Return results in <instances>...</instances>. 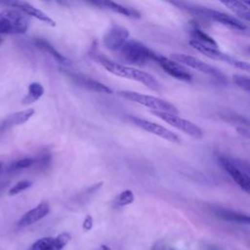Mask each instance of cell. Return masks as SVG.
Segmentation results:
<instances>
[{
  "instance_id": "cell-18",
  "label": "cell",
  "mask_w": 250,
  "mask_h": 250,
  "mask_svg": "<svg viewBox=\"0 0 250 250\" xmlns=\"http://www.w3.org/2000/svg\"><path fill=\"white\" fill-rule=\"evenodd\" d=\"M35 45L37 46L38 49L48 53L49 55H51L59 63L63 64V65H68L70 63L69 60L67 58H65L63 55H62L60 52H58L55 47H53L48 41L42 39V38H37L34 41Z\"/></svg>"
},
{
  "instance_id": "cell-10",
  "label": "cell",
  "mask_w": 250,
  "mask_h": 250,
  "mask_svg": "<svg viewBox=\"0 0 250 250\" xmlns=\"http://www.w3.org/2000/svg\"><path fill=\"white\" fill-rule=\"evenodd\" d=\"M130 120L136 126L143 129L144 131H146L148 133L156 135V136H158L168 142H171V143H175V144L181 143V140L177 134H175L174 132L166 129L165 127H163L157 123H154V122H151V121L140 118V117H136V116H130Z\"/></svg>"
},
{
  "instance_id": "cell-32",
  "label": "cell",
  "mask_w": 250,
  "mask_h": 250,
  "mask_svg": "<svg viewBox=\"0 0 250 250\" xmlns=\"http://www.w3.org/2000/svg\"><path fill=\"white\" fill-rule=\"evenodd\" d=\"M236 130L241 134V135H244L246 137H248V130L247 129H244V128H240V127H237Z\"/></svg>"
},
{
  "instance_id": "cell-4",
  "label": "cell",
  "mask_w": 250,
  "mask_h": 250,
  "mask_svg": "<svg viewBox=\"0 0 250 250\" xmlns=\"http://www.w3.org/2000/svg\"><path fill=\"white\" fill-rule=\"evenodd\" d=\"M29 25L27 15L17 9L0 12V34H23Z\"/></svg>"
},
{
  "instance_id": "cell-7",
  "label": "cell",
  "mask_w": 250,
  "mask_h": 250,
  "mask_svg": "<svg viewBox=\"0 0 250 250\" xmlns=\"http://www.w3.org/2000/svg\"><path fill=\"white\" fill-rule=\"evenodd\" d=\"M188 44L194 48L195 50H197L198 52L202 53L203 55H205L206 57L210 58V59H213V60H218V61H222V62H225L232 66H235L239 69H242V70H245V71H249V63L246 62H242V61H239L228 54H225L223 52H221L218 48H214V47H209V46H206V45H203L193 39H190Z\"/></svg>"
},
{
  "instance_id": "cell-8",
  "label": "cell",
  "mask_w": 250,
  "mask_h": 250,
  "mask_svg": "<svg viewBox=\"0 0 250 250\" xmlns=\"http://www.w3.org/2000/svg\"><path fill=\"white\" fill-rule=\"evenodd\" d=\"M171 59L181 64L188 65V66H189L195 70H198L202 73L213 76L214 78L218 79L221 82H226L225 75L219 69H217L216 67H214L206 62H203L202 61H200L199 59H197L195 57L186 55V54H172Z\"/></svg>"
},
{
  "instance_id": "cell-30",
  "label": "cell",
  "mask_w": 250,
  "mask_h": 250,
  "mask_svg": "<svg viewBox=\"0 0 250 250\" xmlns=\"http://www.w3.org/2000/svg\"><path fill=\"white\" fill-rule=\"evenodd\" d=\"M164 248H165L164 243H163L162 241H158V242H156V243L153 245V247H152L151 250H164Z\"/></svg>"
},
{
  "instance_id": "cell-21",
  "label": "cell",
  "mask_w": 250,
  "mask_h": 250,
  "mask_svg": "<svg viewBox=\"0 0 250 250\" xmlns=\"http://www.w3.org/2000/svg\"><path fill=\"white\" fill-rule=\"evenodd\" d=\"M43 94H44L43 86L38 82H32L28 86V93L22 99V104H32L37 100H39Z\"/></svg>"
},
{
  "instance_id": "cell-33",
  "label": "cell",
  "mask_w": 250,
  "mask_h": 250,
  "mask_svg": "<svg viewBox=\"0 0 250 250\" xmlns=\"http://www.w3.org/2000/svg\"><path fill=\"white\" fill-rule=\"evenodd\" d=\"M99 250H111V249L108 246H106V245H102Z\"/></svg>"
},
{
  "instance_id": "cell-19",
  "label": "cell",
  "mask_w": 250,
  "mask_h": 250,
  "mask_svg": "<svg viewBox=\"0 0 250 250\" xmlns=\"http://www.w3.org/2000/svg\"><path fill=\"white\" fill-rule=\"evenodd\" d=\"M222 4H224L227 8L231 10L237 16L242 18L243 20L249 21V6L243 3L241 0H219Z\"/></svg>"
},
{
  "instance_id": "cell-34",
  "label": "cell",
  "mask_w": 250,
  "mask_h": 250,
  "mask_svg": "<svg viewBox=\"0 0 250 250\" xmlns=\"http://www.w3.org/2000/svg\"><path fill=\"white\" fill-rule=\"evenodd\" d=\"M2 42H3V38L0 36V45L2 44Z\"/></svg>"
},
{
  "instance_id": "cell-3",
  "label": "cell",
  "mask_w": 250,
  "mask_h": 250,
  "mask_svg": "<svg viewBox=\"0 0 250 250\" xmlns=\"http://www.w3.org/2000/svg\"><path fill=\"white\" fill-rule=\"evenodd\" d=\"M119 50L123 61L137 65H144L148 62H154L157 55L145 44L134 39L127 40Z\"/></svg>"
},
{
  "instance_id": "cell-29",
  "label": "cell",
  "mask_w": 250,
  "mask_h": 250,
  "mask_svg": "<svg viewBox=\"0 0 250 250\" xmlns=\"http://www.w3.org/2000/svg\"><path fill=\"white\" fill-rule=\"evenodd\" d=\"M82 228L84 230L88 231L93 228V218L91 217V215H87L83 221V225Z\"/></svg>"
},
{
  "instance_id": "cell-6",
  "label": "cell",
  "mask_w": 250,
  "mask_h": 250,
  "mask_svg": "<svg viewBox=\"0 0 250 250\" xmlns=\"http://www.w3.org/2000/svg\"><path fill=\"white\" fill-rule=\"evenodd\" d=\"M151 113L157 116L158 118L162 119L163 121H165L167 124L175 128H178L179 130L185 132L186 134L193 138L200 139L203 137V131L199 126H197L196 124L187 119H184L178 116L177 114L166 112V111H160V110H151Z\"/></svg>"
},
{
  "instance_id": "cell-2",
  "label": "cell",
  "mask_w": 250,
  "mask_h": 250,
  "mask_svg": "<svg viewBox=\"0 0 250 250\" xmlns=\"http://www.w3.org/2000/svg\"><path fill=\"white\" fill-rule=\"evenodd\" d=\"M97 60L108 72H110L116 76L138 81V82L144 84L145 86H146L147 88L151 89L152 91H160V89H161L159 82L151 74H149L146 71L139 70V69L127 66V65L120 64V63H116L101 55L98 56Z\"/></svg>"
},
{
  "instance_id": "cell-23",
  "label": "cell",
  "mask_w": 250,
  "mask_h": 250,
  "mask_svg": "<svg viewBox=\"0 0 250 250\" xmlns=\"http://www.w3.org/2000/svg\"><path fill=\"white\" fill-rule=\"evenodd\" d=\"M29 250H55V237H42L36 240Z\"/></svg>"
},
{
  "instance_id": "cell-5",
  "label": "cell",
  "mask_w": 250,
  "mask_h": 250,
  "mask_svg": "<svg viewBox=\"0 0 250 250\" xmlns=\"http://www.w3.org/2000/svg\"><path fill=\"white\" fill-rule=\"evenodd\" d=\"M117 95L123 99H126L128 101L140 104L142 105H145L146 107L151 108L152 110H160V111H166L174 114H178L179 110L178 108L172 104L171 103L161 100L156 97L141 94L134 91H128V90H120L117 91Z\"/></svg>"
},
{
  "instance_id": "cell-11",
  "label": "cell",
  "mask_w": 250,
  "mask_h": 250,
  "mask_svg": "<svg viewBox=\"0 0 250 250\" xmlns=\"http://www.w3.org/2000/svg\"><path fill=\"white\" fill-rule=\"evenodd\" d=\"M0 4L7 6L9 8L17 9V10L22 12L23 14H25L29 17H33L50 26L56 25L55 21H53L47 14H45L41 10L35 8L31 4H29L23 0H0Z\"/></svg>"
},
{
  "instance_id": "cell-1",
  "label": "cell",
  "mask_w": 250,
  "mask_h": 250,
  "mask_svg": "<svg viewBox=\"0 0 250 250\" xmlns=\"http://www.w3.org/2000/svg\"><path fill=\"white\" fill-rule=\"evenodd\" d=\"M167 1L170 2L172 5L180 8V9H183L194 16L219 22V23H221L225 26H228L229 28L241 30V31H244L246 29V25L241 21H239L238 19H236L230 15L223 13L221 11H217V10H214L211 8L195 5L193 3L188 2L187 0H167Z\"/></svg>"
},
{
  "instance_id": "cell-13",
  "label": "cell",
  "mask_w": 250,
  "mask_h": 250,
  "mask_svg": "<svg viewBox=\"0 0 250 250\" xmlns=\"http://www.w3.org/2000/svg\"><path fill=\"white\" fill-rule=\"evenodd\" d=\"M154 62H157L166 73H168L170 76L176 79L183 81H190L192 78L191 74L181 63L177 62L172 59L166 58L161 55H156Z\"/></svg>"
},
{
  "instance_id": "cell-14",
  "label": "cell",
  "mask_w": 250,
  "mask_h": 250,
  "mask_svg": "<svg viewBox=\"0 0 250 250\" xmlns=\"http://www.w3.org/2000/svg\"><path fill=\"white\" fill-rule=\"evenodd\" d=\"M63 73L73 83H75L79 87H82L84 89L94 91V92H99V93H104V94H112V90L109 87H107L106 85H104L93 78H90V77L85 76L80 73H75V72H71L68 70H64V69H63Z\"/></svg>"
},
{
  "instance_id": "cell-24",
  "label": "cell",
  "mask_w": 250,
  "mask_h": 250,
  "mask_svg": "<svg viewBox=\"0 0 250 250\" xmlns=\"http://www.w3.org/2000/svg\"><path fill=\"white\" fill-rule=\"evenodd\" d=\"M134 200H135V195L133 191L131 189H125L115 197L113 203H114V206L122 207V206H126L133 203Z\"/></svg>"
},
{
  "instance_id": "cell-31",
  "label": "cell",
  "mask_w": 250,
  "mask_h": 250,
  "mask_svg": "<svg viewBox=\"0 0 250 250\" xmlns=\"http://www.w3.org/2000/svg\"><path fill=\"white\" fill-rule=\"evenodd\" d=\"M44 1H50V2H54V3H57V4L62 5V6H67V5H68V3L66 2V0H44Z\"/></svg>"
},
{
  "instance_id": "cell-20",
  "label": "cell",
  "mask_w": 250,
  "mask_h": 250,
  "mask_svg": "<svg viewBox=\"0 0 250 250\" xmlns=\"http://www.w3.org/2000/svg\"><path fill=\"white\" fill-rule=\"evenodd\" d=\"M34 113H35V110L33 108H27L19 112H15L6 119L5 123H7L9 126L21 125L26 121H28L33 116Z\"/></svg>"
},
{
  "instance_id": "cell-28",
  "label": "cell",
  "mask_w": 250,
  "mask_h": 250,
  "mask_svg": "<svg viewBox=\"0 0 250 250\" xmlns=\"http://www.w3.org/2000/svg\"><path fill=\"white\" fill-rule=\"evenodd\" d=\"M34 163V159L30 157H24L19 160H16L13 164L12 167L13 169H22V168H27L31 166Z\"/></svg>"
},
{
  "instance_id": "cell-15",
  "label": "cell",
  "mask_w": 250,
  "mask_h": 250,
  "mask_svg": "<svg viewBox=\"0 0 250 250\" xmlns=\"http://www.w3.org/2000/svg\"><path fill=\"white\" fill-rule=\"evenodd\" d=\"M84 1L95 6V7L106 9V10L112 11L114 13L126 16L129 18H135V19L141 18L140 12L137 11L136 9L123 6L119 3L114 2L113 0H84Z\"/></svg>"
},
{
  "instance_id": "cell-27",
  "label": "cell",
  "mask_w": 250,
  "mask_h": 250,
  "mask_svg": "<svg viewBox=\"0 0 250 250\" xmlns=\"http://www.w3.org/2000/svg\"><path fill=\"white\" fill-rule=\"evenodd\" d=\"M32 185V183L30 181H27V180H23V181H20L18 182L14 187H12L10 189H9V194L10 195H15V194H18L19 192L30 188Z\"/></svg>"
},
{
  "instance_id": "cell-22",
  "label": "cell",
  "mask_w": 250,
  "mask_h": 250,
  "mask_svg": "<svg viewBox=\"0 0 250 250\" xmlns=\"http://www.w3.org/2000/svg\"><path fill=\"white\" fill-rule=\"evenodd\" d=\"M190 35H191L193 40H195V41H197V42H199L203 45L218 48L217 42L210 35H208L207 33H205L204 31H202L200 28H198L196 26H194L190 30Z\"/></svg>"
},
{
  "instance_id": "cell-9",
  "label": "cell",
  "mask_w": 250,
  "mask_h": 250,
  "mask_svg": "<svg viewBox=\"0 0 250 250\" xmlns=\"http://www.w3.org/2000/svg\"><path fill=\"white\" fill-rule=\"evenodd\" d=\"M218 160L224 170L231 177V179L243 189L245 192L250 191V178L249 174L240 169V166L226 156H219Z\"/></svg>"
},
{
  "instance_id": "cell-17",
  "label": "cell",
  "mask_w": 250,
  "mask_h": 250,
  "mask_svg": "<svg viewBox=\"0 0 250 250\" xmlns=\"http://www.w3.org/2000/svg\"><path fill=\"white\" fill-rule=\"evenodd\" d=\"M215 214L217 217L229 221V222H233V223H238V224H249L250 219L247 215L233 211V210H229L225 208H217L215 210Z\"/></svg>"
},
{
  "instance_id": "cell-12",
  "label": "cell",
  "mask_w": 250,
  "mask_h": 250,
  "mask_svg": "<svg viewBox=\"0 0 250 250\" xmlns=\"http://www.w3.org/2000/svg\"><path fill=\"white\" fill-rule=\"evenodd\" d=\"M128 37L129 31L127 28L121 25L112 24L104 33L103 42L104 47L108 50L117 51L128 40Z\"/></svg>"
},
{
  "instance_id": "cell-16",
  "label": "cell",
  "mask_w": 250,
  "mask_h": 250,
  "mask_svg": "<svg viewBox=\"0 0 250 250\" xmlns=\"http://www.w3.org/2000/svg\"><path fill=\"white\" fill-rule=\"evenodd\" d=\"M50 212V206L47 202H41L33 209L26 212L19 221L18 225L20 227H27L30 226L41 219H43L45 216H47Z\"/></svg>"
},
{
  "instance_id": "cell-26",
  "label": "cell",
  "mask_w": 250,
  "mask_h": 250,
  "mask_svg": "<svg viewBox=\"0 0 250 250\" xmlns=\"http://www.w3.org/2000/svg\"><path fill=\"white\" fill-rule=\"evenodd\" d=\"M70 239L71 236L67 232H62L57 235L55 237V250H62Z\"/></svg>"
},
{
  "instance_id": "cell-25",
  "label": "cell",
  "mask_w": 250,
  "mask_h": 250,
  "mask_svg": "<svg viewBox=\"0 0 250 250\" xmlns=\"http://www.w3.org/2000/svg\"><path fill=\"white\" fill-rule=\"evenodd\" d=\"M232 80L239 88L245 90L246 92L250 91V80L248 76L241 75V74H234L232 75Z\"/></svg>"
}]
</instances>
